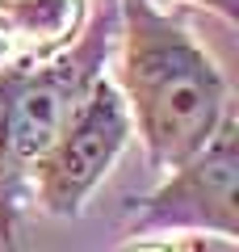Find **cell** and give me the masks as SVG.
<instances>
[{"label":"cell","mask_w":239,"mask_h":252,"mask_svg":"<svg viewBox=\"0 0 239 252\" xmlns=\"http://www.w3.org/2000/svg\"><path fill=\"white\" fill-rule=\"evenodd\" d=\"M0 252H26L21 235H17V210L13 206H0Z\"/></svg>","instance_id":"7"},{"label":"cell","mask_w":239,"mask_h":252,"mask_svg":"<svg viewBox=\"0 0 239 252\" xmlns=\"http://www.w3.org/2000/svg\"><path fill=\"white\" fill-rule=\"evenodd\" d=\"M17 181L21 172L9 164V139H4V76H0V206L17 202Z\"/></svg>","instance_id":"6"},{"label":"cell","mask_w":239,"mask_h":252,"mask_svg":"<svg viewBox=\"0 0 239 252\" xmlns=\"http://www.w3.org/2000/svg\"><path fill=\"white\" fill-rule=\"evenodd\" d=\"M118 252H235V240L218 235H177V240H130Z\"/></svg>","instance_id":"5"},{"label":"cell","mask_w":239,"mask_h":252,"mask_svg":"<svg viewBox=\"0 0 239 252\" xmlns=\"http://www.w3.org/2000/svg\"><path fill=\"white\" fill-rule=\"evenodd\" d=\"M109 84L151 168L164 172L193 160L231 114V93L214 59L151 0H118V80Z\"/></svg>","instance_id":"1"},{"label":"cell","mask_w":239,"mask_h":252,"mask_svg":"<svg viewBox=\"0 0 239 252\" xmlns=\"http://www.w3.org/2000/svg\"><path fill=\"white\" fill-rule=\"evenodd\" d=\"M130 139V118L109 80H97L92 93L80 101V109L63 122L42 156L30 164L38 206L46 215L71 219L84 210L89 193L105 181L114 160Z\"/></svg>","instance_id":"4"},{"label":"cell","mask_w":239,"mask_h":252,"mask_svg":"<svg viewBox=\"0 0 239 252\" xmlns=\"http://www.w3.org/2000/svg\"><path fill=\"white\" fill-rule=\"evenodd\" d=\"M189 4H202V9L218 13L222 21H235V13H239V0H189Z\"/></svg>","instance_id":"8"},{"label":"cell","mask_w":239,"mask_h":252,"mask_svg":"<svg viewBox=\"0 0 239 252\" xmlns=\"http://www.w3.org/2000/svg\"><path fill=\"white\" fill-rule=\"evenodd\" d=\"M159 231H193V235H239V122L235 109L222 118L214 139L172 168V177L147 193L130 215V240H147Z\"/></svg>","instance_id":"3"},{"label":"cell","mask_w":239,"mask_h":252,"mask_svg":"<svg viewBox=\"0 0 239 252\" xmlns=\"http://www.w3.org/2000/svg\"><path fill=\"white\" fill-rule=\"evenodd\" d=\"M118 46V0H97L89 26L71 51L34 67H4V139L9 164L26 177L30 164L51 147L92 84L105 80L109 51Z\"/></svg>","instance_id":"2"}]
</instances>
